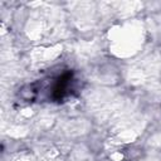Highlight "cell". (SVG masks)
Returning <instances> with one entry per match:
<instances>
[{"mask_svg": "<svg viewBox=\"0 0 161 161\" xmlns=\"http://www.w3.org/2000/svg\"><path fill=\"white\" fill-rule=\"evenodd\" d=\"M74 83L75 78L72 72H64L54 78L50 79V83L45 87L48 92V98L50 101L60 102L67 97L72 96L74 92Z\"/></svg>", "mask_w": 161, "mask_h": 161, "instance_id": "obj_1", "label": "cell"}]
</instances>
